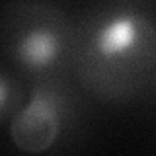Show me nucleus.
<instances>
[{"label":"nucleus","mask_w":156,"mask_h":156,"mask_svg":"<svg viewBox=\"0 0 156 156\" xmlns=\"http://www.w3.org/2000/svg\"><path fill=\"white\" fill-rule=\"evenodd\" d=\"M61 131V109L55 92L35 88L29 104L20 109L12 119L10 135L18 148L39 154L55 143Z\"/></svg>","instance_id":"nucleus-1"},{"label":"nucleus","mask_w":156,"mask_h":156,"mask_svg":"<svg viewBox=\"0 0 156 156\" xmlns=\"http://www.w3.org/2000/svg\"><path fill=\"white\" fill-rule=\"evenodd\" d=\"M139 43V23L129 14H117L96 29L94 51L101 58H117L131 53Z\"/></svg>","instance_id":"nucleus-2"},{"label":"nucleus","mask_w":156,"mask_h":156,"mask_svg":"<svg viewBox=\"0 0 156 156\" xmlns=\"http://www.w3.org/2000/svg\"><path fill=\"white\" fill-rule=\"evenodd\" d=\"M61 51V43L53 29L35 27L20 39L18 43V57L29 68H45L55 62Z\"/></svg>","instance_id":"nucleus-3"},{"label":"nucleus","mask_w":156,"mask_h":156,"mask_svg":"<svg viewBox=\"0 0 156 156\" xmlns=\"http://www.w3.org/2000/svg\"><path fill=\"white\" fill-rule=\"evenodd\" d=\"M0 105H2V111H6V105H8V78L6 76L0 78Z\"/></svg>","instance_id":"nucleus-4"}]
</instances>
